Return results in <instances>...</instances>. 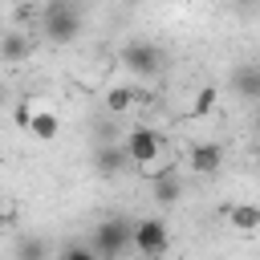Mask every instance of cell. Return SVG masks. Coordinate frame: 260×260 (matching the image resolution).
I'll list each match as a JSON object with an SVG mask.
<instances>
[{"label":"cell","mask_w":260,"mask_h":260,"mask_svg":"<svg viewBox=\"0 0 260 260\" xmlns=\"http://www.w3.org/2000/svg\"><path fill=\"white\" fill-rule=\"evenodd\" d=\"M41 37L49 45H73L81 37V12H77V4L49 0L45 12H41Z\"/></svg>","instance_id":"1"},{"label":"cell","mask_w":260,"mask_h":260,"mask_svg":"<svg viewBox=\"0 0 260 260\" xmlns=\"http://www.w3.org/2000/svg\"><path fill=\"white\" fill-rule=\"evenodd\" d=\"M118 61H122V69H126L130 77H138V81L158 77V73H162V65H167L162 49H158V45H150V41H130V45L118 53Z\"/></svg>","instance_id":"2"},{"label":"cell","mask_w":260,"mask_h":260,"mask_svg":"<svg viewBox=\"0 0 260 260\" xmlns=\"http://www.w3.org/2000/svg\"><path fill=\"white\" fill-rule=\"evenodd\" d=\"M130 219H118V215H110V219H102L93 232H89V248L98 252V260H118L126 248H130Z\"/></svg>","instance_id":"3"},{"label":"cell","mask_w":260,"mask_h":260,"mask_svg":"<svg viewBox=\"0 0 260 260\" xmlns=\"http://www.w3.org/2000/svg\"><path fill=\"white\" fill-rule=\"evenodd\" d=\"M130 248H134L138 256H150V260L167 256V248H171V232H167V223H162L158 215L138 219V223L130 228Z\"/></svg>","instance_id":"4"},{"label":"cell","mask_w":260,"mask_h":260,"mask_svg":"<svg viewBox=\"0 0 260 260\" xmlns=\"http://www.w3.org/2000/svg\"><path fill=\"white\" fill-rule=\"evenodd\" d=\"M122 146H126V158H130L134 167H154L158 154H162V138H158V130H150V126H130L126 138H122Z\"/></svg>","instance_id":"5"},{"label":"cell","mask_w":260,"mask_h":260,"mask_svg":"<svg viewBox=\"0 0 260 260\" xmlns=\"http://www.w3.org/2000/svg\"><path fill=\"white\" fill-rule=\"evenodd\" d=\"M126 167H130V158H126L122 138H102V142L93 146V171H98V175H122Z\"/></svg>","instance_id":"6"},{"label":"cell","mask_w":260,"mask_h":260,"mask_svg":"<svg viewBox=\"0 0 260 260\" xmlns=\"http://www.w3.org/2000/svg\"><path fill=\"white\" fill-rule=\"evenodd\" d=\"M187 167L195 175H215L223 167V146L219 142H191L187 146Z\"/></svg>","instance_id":"7"},{"label":"cell","mask_w":260,"mask_h":260,"mask_svg":"<svg viewBox=\"0 0 260 260\" xmlns=\"http://www.w3.org/2000/svg\"><path fill=\"white\" fill-rule=\"evenodd\" d=\"M20 122H24V130H28L37 142H53L57 130H61V118H57L53 110H24Z\"/></svg>","instance_id":"8"},{"label":"cell","mask_w":260,"mask_h":260,"mask_svg":"<svg viewBox=\"0 0 260 260\" xmlns=\"http://www.w3.org/2000/svg\"><path fill=\"white\" fill-rule=\"evenodd\" d=\"M28 53H32L28 32H20V28L0 32V65H20V61H28Z\"/></svg>","instance_id":"9"},{"label":"cell","mask_w":260,"mask_h":260,"mask_svg":"<svg viewBox=\"0 0 260 260\" xmlns=\"http://www.w3.org/2000/svg\"><path fill=\"white\" fill-rule=\"evenodd\" d=\"M150 191H154V203H162V207L179 203V199H183V179H179V171H171V167H167V171H158Z\"/></svg>","instance_id":"10"},{"label":"cell","mask_w":260,"mask_h":260,"mask_svg":"<svg viewBox=\"0 0 260 260\" xmlns=\"http://www.w3.org/2000/svg\"><path fill=\"white\" fill-rule=\"evenodd\" d=\"M232 89L240 98H260V65L256 61H244L232 69Z\"/></svg>","instance_id":"11"},{"label":"cell","mask_w":260,"mask_h":260,"mask_svg":"<svg viewBox=\"0 0 260 260\" xmlns=\"http://www.w3.org/2000/svg\"><path fill=\"white\" fill-rule=\"evenodd\" d=\"M223 215L236 232H260V207L256 203H232Z\"/></svg>","instance_id":"12"},{"label":"cell","mask_w":260,"mask_h":260,"mask_svg":"<svg viewBox=\"0 0 260 260\" xmlns=\"http://www.w3.org/2000/svg\"><path fill=\"white\" fill-rule=\"evenodd\" d=\"M130 106H134V89L130 85H110L106 89V110L110 114H130Z\"/></svg>","instance_id":"13"},{"label":"cell","mask_w":260,"mask_h":260,"mask_svg":"<svg viewBox=\"0 0 260 260\" xmlns=\"http://www.w3.org/2000/svg\"><path fill=\"white\" fill-rule=\"evenodd\" d=\"M16 260H49V244L41 236H20L16 240Z\"/></svg>","instance_id":"14"},{"label":"cell","mask_w":260,"mask_h":260,"mask_svg":"<svg viewBox=\"0 0 260 260\" xmlns=\"http://www.w3.org/2000/svg\"><path fill=\"white\" fill-rule=\"evenodd\" d=\"M215 102H219V89H215V85H203L199 98H195V106H191V114H195V118H207V114L215 110Z\"/></svg>","instance_id":"15"},{"label":"cell","mask_w":260,"mask_h":260,"mask_svg":"<svg viewBox=\"0 0 260 260\" xmlns=\"http://www.w3.org/2000/svg\"><path fill=\"white\" fill-rule=\"evenodd\" d=\"M53 260H98V252H93L89 244H81V240H77V244H65Z\"/></svg>","instance_id":"16"},{"label":"cell","mask_w":260,"mask_h":260,"mask_svg":"<svg viewBox=\"0 0 260 260\" xmlns=\"http://www.w3.org/2000/svg\"><path fill=\"white\" fill-rule=\"evenodd\" d=\"M8 102V85H4V77H0V106Z\"/></svg>","instance_id":"17"},{"label":"cell","mask_w":260,"mask_h":260,"mask_svg":"<svg viewBox=\"0 0 260 260\" xmlns=\"http://www.w3.org/2000/svg\"><path fill=\"white\" fill-rule=\"evenodd\" d=\"M252 158H256V171H260V146H256V154H252Z\"/></svg>","instance_id":"18"},{"label":"cell","mask_w":260,"mask_h":260,"mask_svg":"<svg viewBox=\"0 0 260 260\" xmlns=\"http://www.w3.org/2000/svg\"><path fill=\"white\" fill-rule=\"evenodd\" d=\"M256 130H260V106H256Z\"/></svg>","instance_id":"19"},{"label":"cell","mask_w":260,"mask_h":260,"mask_svg":"<svg viewBox=\"0 0 260 260\" xmlns=\"http://www.w3.org/2000/svg\"><path fill=\"white\" fill-rule=\"evenodd\" d=\"M61 4H81V0H61Z\"/></svg>","instance_id":"20"},{"label":"cell","mask_w":260,"mask_h":260,"mask_svg":"<svg viewBox=\"0 0 260 260\" xmlns=\"http://www.w3.org/2000/svg\"><path fill=\"white\" fill-rule=\"evenodd\" d=\"M0 215H4V199H0Z\"/></svg>","instance_id":"21"}]
</instances>
